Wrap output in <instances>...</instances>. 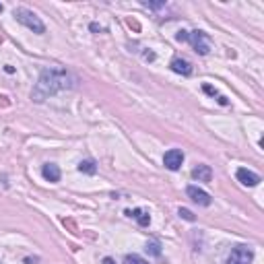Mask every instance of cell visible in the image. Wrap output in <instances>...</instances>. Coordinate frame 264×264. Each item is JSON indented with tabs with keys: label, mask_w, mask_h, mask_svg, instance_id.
Masks as SVG:
<instances>
[{
	"label": "cell",
	"mask_w": 264,
	"mask_h": 264,
	"mask_svg": "<svg viewBox=\"0 0 264 264\" xmlns=\"http://www.w3.org/2000/svg\"><path fill=\"white\" fill-rule=\"evenodd\" d=\"M76 87V76L70 75L66 68H60V66H50V68H43L41 75L35 83L33 91H31V99L35 103H41L46 101L52 95H56L60 91H66V89H75Z\"/></svg>",
	"instance_id": "cell-1"
},
{
	"label": "cell",
	"mask_w": 264,
	"mask_h": 264,
	"mask_svg": "<svg viewBox=\"0 0 264 264\" xmlns=\"http://www.w3.org/2000/svg\"><path fill=\"white\" fill-rule=\"evenodd\" d=\"M13 15L17 17V21H19L21 25H25L27 29H31L33 33H39V35L46 33V25H43L39 17L33 11H29V8H15Z\"/></svg>",
	"instance_id": "cell-2"
},
{
	"label": "cell",
	"mask_w": 264,
	"mask_h": 264,
	"mask_svg": "<svg viewBox=\"0 0 264 264\" xmlns=\"http://www.w3.org/2000/svg\"><path fill=\"white\" fill-rule=\"evenodd\" d=\"M254 260V252L250 245H235L231 250V254L227 256V262L225 264H252Z\"/></svg>",
	"instance_id": "cell-3"
},
{
	"label": "cell",
	"mask_w": 264,
	"mask_h": 264,
	"mask_svg": "<svg viewBox=\"0 0 264 264\" xmlns=\"http://www.w3.org/2000/svg\"><path fill=\"white\" fill-rule=\"evenodd\" d=\"M188 43L202 56H207L210 52V41L207 38V33H202V31H190L188 33Z\"/></svg>",
	"instance_id": "cell-4"
},
{
	"label": "cell",
	"mask_w": 264,
	"mask_h": 264,
	"mask_svg": "<svg viewBox=\"0 0 264 264\" xmlns=\"http://www.w3.org/2000/svg\"><path fill=\"white\" fill-rule=\"evenodd\" d=\"M163 163L170 171H178L184 163V153L180 151V149H170V151L163 155Z\"/></svg>",
	"instance_id": "cell-5"
},
{
	"label": "cell",
	"mask_w": 264,
	"mask_h": 264,
	"mask_svg": "<svg viewBox=\"0 0 264 264\" xmlns=\"http://www.w3.org/2000/svg\"><path fill=\"white\" fill-rule=\"evenodd\" d=\"M186 194L190 196L192 202H196V205H200V207H208L210 205V196L207 194L205 190H200L196 186H188L186 188Z\"/></svg>",
	"instance_id": "cell-6"
},
{
	"label": "cell",
	"mask_w": 264,
	"mask_h": 264,
	"mask_svg": "<svg viewBox=\"0 0 264 264\" xmlns=\"http://www.w3.org/2000/svg\"><path fill=\"white\" fill-rule=\"evenodd\" d=\"M237 180H240L244 186H258L260 184V175L258 173H254V171H250V170H245V167H240V170H237Z\"/></svg>",
	"instance_id": "cell-7"
},
{
	"label": "cell",
	"mask_w": 264,
	"mask_h": 264,
	"mask_svg": "<svg viewBox=\"0 0 264 264\" xmlns=\"http://www.w3.org/2000/svg\"><path fill=\"white\" fill-rule=\"evenodd\" d=\"M170 66H171L173 73H178V75H184V76L192 75V64L188 62V60H184V58H173Z\"/></svg>",
	"instance_id": "cell-8"
},
{
	"label": "cell",
	"mask_w": 264,
	"mask_h": 264,
	"mask_svg": "<svg viewBox=\"0 0 264 264\" xmlns=\"http://www.w3.org/2000/svg\"><path fill=\"white\" fill-rule=\"evenodd\" d=\"M192 178L198 182H210L213 180V170H210L208 165H198L192 170Z\"/></svg>",
	"instance_id": "cell-9"
},
{
	"label": "cell",
	"mask_w": 264,
	"mask_h": 264,
	"mask_svg": "<svg viewBox=\"0 0 264 264\" xmlns=\"http://www.w3.org/2000/svg\"><path fill=\"white\" fill-rule=\"evenodd\" d=\"M41 175L48 182H58L60 180V167L56 163H46L41 167Z\"/></svg>",
	"instance_id": "cell-10"
},
{
	"label": "cell",
	"mask_w": 264,
	"mask_h": 264,
	"mask_svg": "<svg viewBox=\"0 0 264 264\" xmlns=\"http://www.w3.org/2000/svg\"><path fill=\"white\" fill-rule=\"evenodd\" d=\"M126 215H128V217H132V219H136L140 227H149V223H151V215H149L147 210H143V208L126 210Z\"/></svg>",
	"instance_id": "cell-11"
},
{
	"label": "cell",
	"mask_w": 264,
	"mask_h": 264,
	"mask_svg": "<svg viewBox=\"0 0 264 264\" xmlns=\"http://www.w3.org/2000/svg\"><path fill=\"white\" fill-rule=\"evenodd\" d=\"M78 171L87 173V175H93V173H97V163H95L93 159H85V161L78 163Z\"/></svg>",
	"instance_id": "cell-12"
},
{
	"label": "cell",
	"mask_w": 264,
	"mask_h": 264,
	"mask_svg": "<svg viewBox=\"0 0 264 264\" xmlns=\"http://www.w3.org/2000/svg\"><path fill=\"white\" fill-rule=\"evenodd\" d=\"M124 264H149L145 258H140L138 254H128V256L124 258Z\"/></svg>",
	"instance_id": "cell-13"
},
{
	"label": "cell",
	"mask_w": 264,
	"mask_h": 264,
	"mask_svg": "<svg viewBox=\"0 0 264 264\" xmlns=\"http://www.w3.org/2000/svg\"><path fill=\"white\" fill-rule=\"evenodd\" d=\"M180 217L186 219V221H194V215H192L188 208H180Z\"/></svg>",
	"instance_id": "cell-14"
},
{
	"label": "cell",
	"mask_w": 264,
	"mask_h": 264,
	"mask_svg": "<svg viewBox=\"0 0 264 264\" xmlns=\"http://www.w3.org/2000/svg\"><path fill=\"white\" fill-rule=\"evenodd\" d=\"M147 250H151V252L155 254V256H159V254H161L159 244H157V242H151V244H149V245H147Z\"/></svg>",
	"instance_id": "cell-15"
},
{
	"label": "cell",
	"mask_w": 264,
	"mask_h": 264,
	"mask_svg": "<svg viewBox=\"0 0 264 264\" xmlns=\"http://www.w3.org/2000/svg\"><path fill=\"white\" fill-rule=\"evenodd\" d=\"M175 39H178V41H188V31H178Z\"/></svg>",
	"instance_id": "cell-16"
},
{
	"label": "cell",
	"mask_w": 264,
	"mask_h": 264,
	"mask_svg": "<svg viewBox=\"0 0 264 264\" xmlns=\"http://www.w3.org/2000/svg\"><path fill=\"white\" fill-rule=\"evenodd\" d=\"M143 6H147V8H163L165 4L163 2H157V4L155 2H143Z\"/></svg>",
	"instance_id": "cell-17"
},
{
	"label": "cell",
	"mask_w": 264,
	"mask_h": 264,
	"mask_svg": "<svg viewBox=\"0 0 264 264\" xmlns=\"http://www.w3.org/2000/svg\"><path fill=\"white\" fill-rule=\"evenodd\" d=\"M205 91H207L208 95H215V89H213V87H208V85H205Z\"/></svg>",
	"instance_id": "cell-18"
},
{
	"label": "cell",
	"mask_w": 264,
	"mask_h": 264,
	"mask_svg": "<svg viewBox=\"0 0 264 264\" xmlns=\"http://www.w3.org/2000/svg\"><path fill=\"white\" fill-rule=\"evenodd\" d=\"M91 31H101V27L97 23H91Z\"/></svg>",
	"instance_id": "cell-19"
},
{
	"label": "cell",
	"mask_w": 264,
	"mask_h": 264,
	"mask_svg": "<svg viewBox=\"0 0 264 264\" xmlns=\"http://www.w3.org/2000/svg\"><path fill=\"white\" fill-rule=\"evenodd\" d=\"M103 264H116V262H113L112 258H103Z\"/></svg>",
	"instance_id": "cell-20"
},
{
	"label": "cell",
	"mask_w": 264,
	"mask_h": 264,
	"mask_svg": "<svg viewBox=\"0 0 264 264\" xmlns=\"http://www.w3.org/2000/svg\"><path fill=\"white\" fill-rule=\"evenodd\" d=\"M0 13H2V4H0Z\"/></svg>",
	"instance_id": "cell-21"
},
{
	"label": "cell",
	"mask_w": 264,
	"mask_h": 264,
	"mask_svg": "<svg viewBox=\"0 0 264 264\" xmlns=\"http://www.w3.org/2000/svg\"><path fill=\"white\" fill-rule=\"evenodd\" d=\"M0 264H2V262H0Z\"/></svg>",
	"instance_id": "cell-22"
}]
</instances>
